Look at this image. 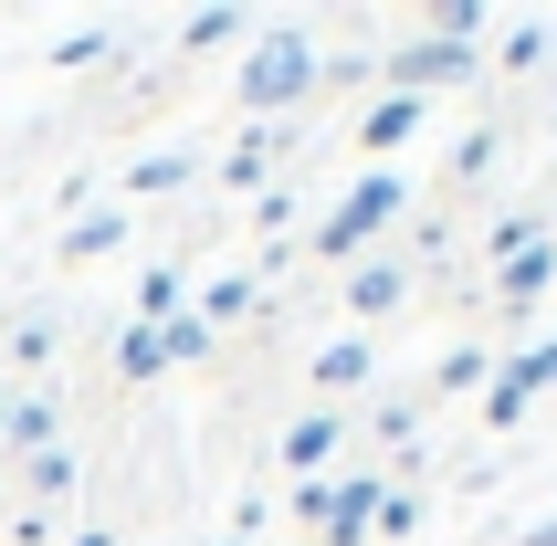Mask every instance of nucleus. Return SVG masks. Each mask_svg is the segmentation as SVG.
<instances>
[{
    "instance_id": "obj_17",
    "label": "nucleus",
    "mask_w": 557,
    "mask_h": 546,
    "mask_svg": "<svg viewBox=\"0 0 557 546\" xmlns=\"http://www.w3.org/2000/svg\"><path fill=\"white\" fill-rule=\"evenodd\" d=\"M169 315H180V273L148 263V284H137V326H169Z\"/></svg>"
},
{
    "instance_id": "obj_1",
    "label": "nucleus",
    "mask_w": 557,
    "mask_h": 546,
    "mask_svg": "<svg viewBox=\"0 0 557 546\" xmlns=\"http://www.w3.org/2000/svg\"><path fill=\"white\" fill-rule=\"evenodd\" d=\"M315 74H326V53H315L306 32H263V42L243 53V106L274 126L284 106H306V95H315Z\"/></svg>"
},
{
    "instance_id": "obj_9",
    "label": "nucleus",
    "mask_w": 557,
    "mask_h": 546,
    "mask_svg": "<svg viewBox=\"0 0 557 546\" xmlns=\"http://www.w3.org/2000/svg\"><path fill=\"white\" fill-rule=\"evenodd\" d=\"M410 295V263H358L347 273V315H400Z\"/></svg>"
},
{
    "instance_id": "obj_18",
    "label": "nucleus",
    "mask_w": 557,
    "mask_h": 546,
    "mask_svg": "<svg viewBox=\"0 0 557 546\" xmlns=\"http://www.w3.org/2000/svg\"><path fill=\"white\" fill-rule=\"evenodd\" d=\"M158 358H169V368L211 358V326H200V315H169V326H158Z\"/></svg>"
},
{
    "instance_id": "obj_25",
    "label": "nucleus",
    "mask_w": 557,
    "mask_h": 546,
    "mask_svg": "<svg viewBox=\"0 0 557 546\" xmlns=\"http://www.w3.org/2000/svg\"><path fill=\"white\" fill-rule=\"evenodd\" d=\"M505 63H516V74H527V63H547V32H536V22H516V32H505Z\"/></svg>"
},
{
    "instance_id": "obj_14",
    "label": "nucleus",
    "mask_w": 557,
    "mask_h": 546,
    "mask_svg": "<svg viewBox=\"0 0 557 546\" xmlns=\"http://www.w3.org/2000/svg\"><path fill=\"white\" fill-rule=\"evenodd\" d=\"M116 379H137V389H148V379H169V358H158V326H126V336H116Z\"/></svg>"
},
{
    "instance_id": "obj_5",
    "label": "nucleus",
    "mask_w": 557,
    "mask_h": 546,
    "mask_svg": "<svg viewBox=\"0 0 557 546\" xmlns=\"http://www.w3.org/2000/svg\"><path fill=\"white\" fill-rule=\"evenodd\" d=\"M536 389H557V336H547V347H527V358H505V368H495V389H484V421H495V431H516Z\"/></svg>"
},
{
    "instance_id": "obj_12",
    "label": "nucleus",
    "mask_w": 557,
    "mask_h": 546,
    "mask_svg": "<svg viewBox=\"0 0 557 546\" xmlns=\"http://www.w3.org/2000/svg\"><path fill=\"white\" fill-rule=\"evenodd\" d=\"M284 148H295V137H274V126H252L243 148L221 158V179H232V189H263V169H274V158H284Z\"/></svg>"
},
{
    "instance_id": "obj_13",
    "label": "nucleus",
    "mask_w": 557,
    "mask_h": 546,
    "mask_svg": "<svg viewBox=\"0 0 557 546\" xmlns=\"http://www.w3.org/2000/svg\"><path fill=\"white\" fill-rule=\"evenodd\" d=\"M315 389H369V336H337V347H315Z\"/></svg>"
},
{
    "instance_id": "obj_23",
    "label": "nucleus",
    "mask_w": 557,
    "mask_h": 546,
    "mask_svg": "<svg viewBox=\"0 0 557 546\" xmlns=\"http://www.w3.org/2000/svg\"><path fill=\"white\" fill-rule=\"evenodd\" d=\"M53 63H63V74H85V63H106V32H63V42H53Z\"/></svg>"
},
{
    "instance_id": "obj_16",
    "label": "nucleus",
    "mask_w": 557,
    "mask_h": 546,
    "mask_svg": "<svg viewBox=\"0 0 557 546\" xmlns=\"http://www.w3.org/2000/svg\"><path fill=\"white\" fill-rule=\"evenodd\" d=\"M116 243H126V221L95 211V221H74V232H63V263H95V252H116Z\"/></svg>"
},
{
    "instance_id": "obj_6",
    "label": "nucleus",
    "mask_w": 557,
    "mask_h": 546,
    "mask_svg": "<svg viewBox=\"0 0 557 546\" xmlns=\"http://www.w3.org/2000/svg\"><path fill=\"white\" fill-rule=\"evenodd\" d=\"M0 452H22V462H42V452H53V389L0 399Z\"/></svg>"
},
{
    "instance_id": "obj_21",
    "label": "nucleus",
    "mask_w": 557,
    "mask_h": 546,
    "mask_svg": "<svg viewBox=\"0 0 557 546\" xmlns=\"http://www.w3.org/2000/svg\"><path fill=\"white\" fill-rule=\"evenodd\" d=\"M11 358H22V368L53 358V315H11Z\"/></svg>"
},
{
    "instance_id": "obj_7",
    "label": "nucleus",
    "mask_w": 557,
    "mask_h": 546,
    "mask_svg": "<svg viewBox=\"0 0 557 546\" xmlns=\"http://www.w3.org/2000/svg\"><path fill=\"white\" fill-rule=\"evenodd\" d=\"M547 284H557V243H527V252H505V263H495V295L516 305V315H527Z\"/></svg>"
},
{
    "instance_id": "obj_10",
    "label": "nucleus",
    "mask_w": 557,
    "mask_h": 546,
    "mask_svg": "<svg viewBox=\"0 0 557 546\" xmlns=\"http://www.w3.org/2000/svg\"><path fill=\"white\" fill-rule=\"evenodd\" d=\"M243 315H263V284H252V273H221V284H211V295H200V326H243Z\"/></svg>"
},
{
    "instance_id": "obj_2",
    "label": "nucleus",
    "mask_w": 557,
    "mask_h": 546,
    "mask_svg": "<svg viewBox=\"0 0 557 546\" xmlns=\"http://www.w3.org/2000/svg\"><path fill=\"white\" fill-rule=\"evenodd\" d=\"M400 211H410V179H400V169H369V179H347V200H337V211L315 221V243H306V252L347 263V252H369V243H379V232H389Z\"/></svg>"
},
{
    "instance_id": "obj_15",
    "label": "nucleus",
    "mask_w": 557,
    "mask_h": 546,
    "mask_svg": "<svg viewBox=\"0 0 557 546\" xmlns=\"http://www.w3.org/2000/svg\"><path fill=\"white\" fill-rule=\"evenodd\" d=\"M232 32H243V11L211 0V11H189V22H180V53H211V42H232Z\"/></svg>"
},
{
    "instance_id": "obj_26",
    "label": "nucleus",
    "mask_w": 557,
    "mask_h": 546,
    "mask_svg": "<svg viewBox=\"0 0 557 546\" xmlns=\"http://www.w3.org/2000/svg\"><path fill=\"white\" fill-rule=\"evenodd\" d=\"M516 546H557V516H547V525H527V536H516Z\"/></svg>"
},
{
    "instance_id": "obj_27",
    "label": "nucleus",
    "mask_w": 557,
    "mask_h": 546,
    "mask_svg": "<svg viewBox=\"0 0 557 546\" xmlns=\"http://www.w3.org/2000/svg\"><path fill=\"white\" fill-rule=\"evenodd\" d=\"M221 546H243V536H221Z\"/></svg>"
},
{
    "instance_id": "obj_3",
    "label": "nucleus",
    "mask_w": 557,
    "mask_h": 546,
    "mask_svg": "<svg viewBox=\"0 0 557 546\" xmlns=\"http://www.w3.org/2000/svg\"><path fill=\"white\" fill-rule=\"evenodd\" d=\"M379 74H389V95L463 85V74H473V42H453V32H421V42H400V53H379Z\"/></svg>"
},
{
    "instance_id": "obj_22",
    "label": "nucleus",
    "mask_w": 557,
    "mask_h": 546,
    "mask_svg": "<svg viewBox=\"0 0 557 546\" xmlns=\"http://www.w3.org/2000/svg\"><path fill=\"white\" fill-rule=\"evenodd\" d=\"M484 169H495V126H473L463 148H453V179H484Z\"/></svg>"
},
{
    "instance_id": "obj_20",
    "label": "nucleus",
    "mask_w": 557,
    "mask_h": 546,
    "mask_svg": "<svg viewBox=\"0 0 557 546\" xmlns=\"http://www.w3.org/2000/svg\"><path fill=\"white\" fill-rule=\"evenodd\" d=\"M180 179H189V148H148L126 169V189H180Z\"/></svg>"
},
{
    "instance_id": "obj_4",
    "label": "nucleus",
    "mask_w": 557,
    "mask_h": 546,
    "mask_svg": "<svg viewBox=\"0 0 557 546\" xmlns=\"http://www.w3.org/2000/svg\"><path fill=\"white\" fill-rule=\"evenodd\" d=\"M379 505H389V473H347V484H326L315 536H326V546H369L379 536Z\"/></svg>"
},
{
    "instance_id": "obj_24",
    "label": "nucleus",
    "mask_w": 557,
    "mask_h": 546,
    "mask_svg": "<svg viewBox=\"0 0 557 546\" xmlns=\"http://www.w3.org/2000/svg\"><path fill=\"white\" fill-rule=\"evenodd\" d=\"M473 379H484V347H453V358L432 368V389H473Z\"/></svg>"
},
{
    "instance_id": "obj_8",
    "label": "nucleus",
    "mask_w": 557,
    "mask_h": 546,
    "mask_svg": "<svg viewBox=\"0 0 557 546\" xmlns=\"http://www.w3.org/2000/svg\"><path fill=\"white\" fill-rule=\"evenodd\" d=\"M400 137H421V95H379L369 116H358V148H369V158H389Z\"/></svg>"
},
{
    "instance_id": "obj_11",
    "label": "nucleus",
    "mask_w": 557,
    "mask_h": 546,
    "mask_svg": "<svg viewBox=\"0 0 557 546\" xmlns=\"http://www.w3.org/2000/svg\"><path fill=\"white\" fill-rule=\"evenodd\" d=\"M326 452H337V410H306V421L284 431V473H315Z\"/></svg>"
},
{
    "instance_id": "obj_19",
    "label": "nucleus",
    "mask_w": 557,
    "mask_h": 546,
    "mask_svg": "<svg viewBox=\"0 0 557 546\" xmlns=\"http://www.w3.org/2000/svg\"><path fill=\"white\" fill-rule=\"evenodd\" d=\"M74 473H85V462L63 452V442H53V452H42V462H22V484L42 494V505H53V494H74Z\"/></svg>"
}]
</instances>
